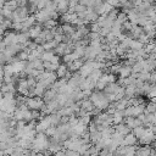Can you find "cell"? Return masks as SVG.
Here are the masks:
<instances>
[{
	"mask_svg": "<svg viewBox=\"0 0 156 156\" xmlns=\"http://www.w3.org/2000/svg\"><path fill=\"white\" fill-rule=\"evenodd\" d=\"M89 100L93 103V105H94L95 107H98L99 110L101 111H105L109 106V101L106 99V95L104 94L103 91H91V94L89 97Z\"/></svg>",
	"mask_w": 156,
	"mask_h": 156,
	"instance_id": "obj_1",
	"label": "cell"
},
{
	"mask_svg": "<svg viewBox=\"0 0 156 156\" xmlns=\"http://www.w3.org/2000/svg\"><path fill=\"white\" fill-rule=\"evenodd\" d=\"M26 105H27L28 110H30V111H40V109H42L45 104H44V101H43L40 98L34 97V98H27Z\"/></svg>",
	"mask_w": 156,
	"mask_h": 156,
	"instance_id": "obj_2",
	"label": "cell"
},
{
	"mask_svg": "<svg viewBox=\"0 0 156 156\" xmlns=\"http://www.w3.org/2000/svg\"><path fill=\"white\" fill-rule=\"evenodd\" d=\"M3 43H4L6 46L18 44L17 33H16V32H5V34H4V37H3Z\"/></svg>",
	"mask_w": 156,
	"mask_h": 156,
	"instance_id": "obj_3",
	"label": "cell"
},
{
	"mask_svg": "<svg viewBox=\"0 0 156 156\" xmlns=\"http://www.w3.org/2000/svg\"><path fill=\"white\" fill-rule=\"evenodd\" d=\"M93 72V67H91V61H85L82 65V67L78 70V75L82 78H87L90 73Z\"/></svg>",
	"mask_w": 156,
	"mask_h": 156,
	"instance_id": "obj_4",
	"label": "cell"
},
{
	"mask_svg": "<svg viewBox=\"0 0 156 156\" xmlns=\"http://www.w3.org/2000/svg\"><path fill=\"white\" fill-rule=\"evenodd\" d=\"M123 123L126 124V126L132 131L133 128L135 127H142L143 126V123L140 119H138L137 117H127L126 119H123Z\"/></svg>",
	"mask_w": 156,
	"mask_h": 156,
	"instance_id": "obj_5",
	"label": "cell"
},
{
	"mask_svg": "<svg viewBox=\"0 0 156 156\" xmlns=\"http://www.w3.org/2000/svg\"><path fill=\"white\" fill-rule=\"evenodd\" d=\"M56 94H57V90L56 89H54V88H50V89H46L45 91H44V94H43V101H44V104H48V103H50L51 100H54L55 99V97H56Z\"/></svg>",
	"mask_w": 156,
	"mask_h": 156,
	"instance_id": "obj_6",
	"label": "cell"
},
{
	"mask_svg": "<svg viewBox=\"0 0 156 156\" xmlns=\"http://www.w3.org/2000/svg\"><path fill=\"white\" fill-rule=\"evenodd\" d=\"M42 30H43V27H42V24H34L33 27H30L29 29H28V36H29V38L30 39H36L40 33H42Z\"/></svg>",
	"mask_w": 156,
	"mask_h": 156,
	"instance_id": "obj_7",
	"label": "cell"
},
{
	"mask_svg": "<svg viewBox=\"0 0 156 156\" xmlns=\"http://www.w3.org/2000/svg\"><path fill=\"white\" fill-rule=\"evenodd\" d=\"M137 143H138V139H137L132 133H128L127 135L123 137L122 145H123V146H133V145H137Z\"/></svg>",
	"mask_w": 156,
	"mask_h": 156,
	"instance_id": "obj_8",
	"label": "cell"
},
{
	"mask_svg": "<svg viewBox=\"0 0 156 156\" xmlns=\"http://www.w3.org/2000/svg\"><path fill=\"white\" fill-rule=\"evenodd\" d=\"M68 10V2L67 0H60V2L57 3V6H56V12L61 16V15H64L66 14Z\"/></svg>",
	"mask_w": 156,
	"mask_h": 156,
	"instance_id": "obj_9",
	"label": "cell"
},
{
	"mask_svg": "<svg viewBox=\"0 0 156 156\" xmlns=\"http://www.w3.org/2000/svg\"><path fill=\"white\" fill-rule=\"evenodd\" d=\"M60 27L62 29V34L66 36V37H71L76 32V27H73L70 23H64V24H61Z\"/></svg>",
	"mask_w": 156,
	"mask_h": 156,
	"instance_id": "obj_10",
	"label": "cell"
},
{
	"mask_svg": "<svg viewBox=\"0 0 156 156\" xmlns=\"http://www.w3.org/2000/svg\"><path fill=\"white\" fill-rule=\"evenodd\" d=\"M113 129H115V132H117V133H119L121 135H127L128 133H131V129L126 126L124 123H119V124H115L113 126Z\"/></svg>",
	"mask_w": 156,
	"mask_h": 156,
	"instance_id": "obj_11",
	"label": "cell"
},
{
	"mask_svg": "<svg viewBox=\"0 0 156 156\" xmlns=\"http://www.w3.org/2000/svg\"><path fill=\"white\" fill-rule=\"evenodd\" d=\"M79 107L81 109H83L84 111H87V112H91L93 110L95 109V106L93 105V103L89 100V99H84V100H81L79 101Z\"/></svg>",
	"mask_w": 156,
	"mask_h": 156,
	"instance_id": "obj_12",
	"label": "cell"
},
{
	"mask_svg": "<svg viewBox=\"0 0 156 156\" xmlns=\"http://www.w3.org/2000/svg\"><path fill=\"white\" fill-rule=\"evenodd\" d=\"M118 85H117V83L115 82V83H107L106 84V87L104 88V93H105V94H116V93H117V90H118Z\"/></svg>",
	"mask_w": 156,
	"mask_h": 156,
	"instance_id": "obj_13",
	"label": "cell"
},
{
	"mask_svg": "<svg viewBox=\"0 0 156 156\" xmlns=\"http://www.w3.org/2000/svg\"><path fill=\"white\" fill-rule=\"evenodd\" d=\"M103 73H104L103 70H93V72H91L87 78H89L93 83H97V82L100 79V77L103 76Z\"/></svg>",
	"mask_w": 156,
	"mask_h": 156,
	"instance_id": "obj_14",
	"label": "cell"
},
{
	"mask_svg": "<svg viewBox=\"0 0 156 156\" xmlns=\"http://www.w3.org/2000/svg\"><path fill=\"white\" fill-rule=\"evenodd\" d=\"M138 12H137V10L135 9H132L131 11H128V14H127V21H129L132 24H137V22H138Z\"/></svg>",
	"mask_w": 156,
	"mask_h": 156,
	"instance_id": "obj_15",
	"label": "cell"
},
{
	"mask_svg": "<svg viewBox=\"0 0 156 156\" xmlns=\"http://www.w3.org/2000/svg\"><path fill=\"white\" fill-rule=\"evenodd\" d=\"M131 73H132V70H131L129 66H121V68L118 71L119 78H127V77L131 76Z\"/></svg>",
	"mask_w": 156,
	"mask_h": 156,
	"instance_id": "obj_16",
	"label": "cell"
},
{
	"mask_svg": "<svg viewBox=\"0 0 156 156\" xmlns=\"http://www.w3.org/2000/svg\"><path fill=\"white\" fill-rule=\"evenodd\" d=\"M66 72H67V66L64 65V64H60L59 67H57V70L55 71V75H56V77L60 79V78H64V77H65Z\"/></svg>",
	"mask_w": 156,
	"mask_h": 156,
	"instance_id": "obj_17",
	"label": "cell"
},
{
	"mask_svg": "<svg viewBox=\"0 0 156 156\" xmlns=\"http://www.w3.org/2000/svg\"><path fill=\"white\" fill-rule=\"evenodd\" d=\"M110 142H111V139H109V138H103V137H101V139H100L98 143H95V144H94V146L100 151V150L105 149V148L110 144Z\"/></svg>",
	"mask_w": 156,
	"mask_h": 156,
	"instance_id": "obj_18",
	"label": "cell"
},
{
	"mask_svg": "<svg viewBox=\"0 0 156 156\" xmlns=\"http://www.w3.org/2000/svg\"><path fill=\"white\" fill-rule=\"evenodd\" d=\"M143 48H144V45L142 43H139L137 39H131V42L128 44V49L129 50H140Z\"/></svg>",
	"mask_w": 156,
	"mask_h": 156,
	"instance_id": "obj_19",
	"label": "cell"
},
{
	"mask_svg": "<svg viewBox=\"0 0 156 156\" xmlns=\"http://www.w3.org/2000/svg\"><path fill=\"white\" fill-rule=\"evenodd\" d=\"M131 133L137 138V139H140L143 135H144V133H145V127H135V128H133L132 131H131Z\"/></svg>",
	"mask_w": 156,
	"mask_h": 156,
	"instance_id": "obj_20",
	"label": "cell"
},
{
	"mask_svg": "<svg viewBox=\"0 0 156 156\" xmlns=\"http://www.w3.org/2000/svg\"><path fill=\"white\" fill-rule=\"evenodd\" d=\"M45 90H46V89H45V88H44L39 82H37V84H36V87H34V97L42 98Z\"/></svg>",
	"mask_w": 156,
	"mask_h": 156,
	"instance_id": "obj_21",
	"label": "cell"
},
{
	"mask_svg": "<svg viewBox=\"0 0 156 156\" xmlns=\"http://www.w3.org/2000/svg\"><path fill=\"white\" fill-rule=\"evenodd\" d=\"M54 55H55V54H54L53 51H43L42 55H40V60H42L43 62H45V61L50 62V60H51V57H53Z\"/></svg>",
	"mask_w": 156,
	"mask_h": 156,
	"instance_id": "obj_22",
	"label": "cell"
},
{
	"mask_svg": "<svg viewBox=\"0 0 156 156\" xmlns=\"http://www.w3.org/2000/svg\"><path fill=\"white\" fill-rule=\"evenodd\" d=\"M56 26H57V21H54V20H48L42 24V27H44L45 29H53Z\"/></svg>",
	"mask_w": 156,
	"mask_h": 156,
	"instance_id": "obj_23",
	"label": "cell"
},
{
	"mask_svg": "<svg viewBox=\"0 0 156 156\" xmlns=\"http://www.w3.org/2000/svg\"><path fill=\"white\" fill-rule=\"evenodd\" d=\"M78 121H79L82 124H84V126H88V124L90 123V121H91V116H90V113H87L85 116L78 118Z\"/></svg>",
	"mask_w": 156,
	"mask_h": 156,
	"instance_id": "obj_24",
	"label": "cell"
},
{
	"mask_svg": "<svg viewBox=\"0 0 156 156\" xmlns=\"http://www.w3.org/2000/svg\"><path fill=\"white\" fill-rule=\"evenodd\" d=\"M17 60H20V61H27V59H28V53L26 51V50H21L20 53H17Z\"/></svg>",
	"mask_w": 156,
	"mask_h": 156,
	"instance_id": "obj_25",
	"label": "cell"
},
{
	"mask_svg": "<svg viewBox=\"0 0 156 156\" xmlns=\"http://www.w3.org/2000/svg\"><path fill=\"white\" fill-rule=\"evenodd\" d=\"M115 21H117L118 23H121V24H122L123 22H126V21H127V15H126V14H123V12H121V11H119Z\"/></svg>",
	"mask_w": 156,
	"mask_h": 156,
	"instance_id": "obj_26",
	"label": "cell"
},
{
	"mask_svg": "<svg viewBox=\"0 0 156 156\" xmlns=\"http://www.w3.org/2000/svg\"><path fill=\"white\" fill-rule=\"evenodd\" d=\"M56 132H57V131H56V127H55V126H50V127L44 132V134H45L46 137H53Z\"/></svg>",
	"mask_w": 156,
	"mask_h": 156,
	"instance_id": "obj_27",
	"label": "cell"
},
{
	"mask_svg": "<svg viewBox=\"0 0 156 156\" xmlns=\"http://www.w3.org/2000/svg\"><path fill=\"white\" fill-rule=\"evenodd\" d=\"M26 81H27V85H28V88H34V87H36V84H37V81H36L33 77H27V78H26Z\"/></svg>",
	"mask_w": 156,
	"mask_h": 156,
	"instance_id": "obj_28",
	"label": "cell"
},
{
	"mask_svg": "<svg viewBox=\"0 0 156 156\" xmlns=\"http://www.w3.org/2000/svg\"><path fill=\"white\" fill-rule=\"evenodd\" d=\"M104 2L105 3H107L109 5H111L113 9H118L119 8V2H118V0H104Z\"/></svg>",
	"mask_w": 156,
	"mask_h": 156,
	"instance_id": "obj_29",
	"label": "cell"
},
{
	"mask_svg": "<svg viewBox=\"0 0 156 156\" xmlns=\"http://www.w3.org/2000/svg\"><path fill=\"white\" fill-rule=\"evenodd\" d=\"M15 97H16V93H12V91H8V93H4L3 94V98L6 100H14Z\"/></svg>",
	"mask_w": 156,
	"mask_h": 156,
	"instance_id": "obj_30",
	"label": "cell"
},
{
	"mask_svg": "<svg viewBox=\"0 0 156 156\" xmlns=\"http://www.w3.org/2000/svg\"><path fill=\"white\" fill-rule=\"evenodd\" d=\"M46 3H48V0H38V3H37V10H44L45 6H46Z\"/></svg>",
	"mask_w": 156,
	"mask_h": 156,
	"instance_id": "obj_31",
	"label": "cell"
},
{
	"mask_svg": "<svg viewBox=\"0 0 156 156\" xmlns=\"http://www.w3.org/2000/svg\"><path fill=\"white\" fill-rule=\"evenodd\" d=\"M11 28H12V29H15L16 32H21V30L23 29V24H22V23H14V22H12Z\"/></svg>",
	"mask_w": 156,
	"mask_h": 156,
	"instance_id": "obj_32",
	"label": "cell"
},
{
	"mask_svg": "<svg viewBox=\"0 0 156 156\" xmlns=\"http://www.w3.org/2000/svg\"><path fill=\"white\" fill-rule=\"evenodd\" d=\"M50 64H53V65H60V56L54 55L51 57V60H50Z\"/></svg>",
	"mask_w": 156,
	"mask_h": 156,
	"instance_id": "obj_33",
	"label": "cell"
},
{
	"mask_svg": "<svg viewBox=\"0 0 156 156\" xmlns=\"http://www.w3.org/2000/svg\"><path fill=\"white\" fill-rule=\"evenodd\" d=\"M85 10H87V8H85V6H83V5H81V4L76 5V8H75V12H76V14H78V12H83V11H85Z\"/></svg>",
	"mask_w": 156,
	"mask_h": 156,
	"instance_id": "obj_34",
	"label": "cell"
},
{
	"mask_svg": "<svg viewBox=\"0 0 156 156\" xmlns=\"http://www.w3.org/2000/svg\"><path fill=\"white\" fill-rule=\"evenodd\" d=\"M78 5V0H68V9H75Z\"/></svg>",
	"mask_w": 156,
	"mask_h": 156,
	"instance_id": "obj_35",
	"label": "cell"
},
{
	"mask_svg": "<svg viewBox=\"0 0 156 156\" xmlns=\"http://www.w3.org/2000/svg\"><path fill=\"white\" fill-rule=\"evenodd\" d=\"M64 156H81L78 152L76 151H71V150H65V155Z\"/></svg>",
	"mask_w": 156,
	"mask_h": 156,
	"instance_id": "obj_36",
	"label": "cell"
},
{
	"mask_svg": "<svg viewBox=\"0 0 156 156\" xmlns=\"http://www.w3.org/2000/svg\"><path fill=\"white\" fill-rule=\"evenodd\" d=\"M65 150H66V149H61V150L56 151V152L54 154V156H64V155H65Z\"/></svg>",
	"mask_w": 156,
	"mask_h": 156,
	"instance_id": "obj_37",
	"label": "cell"
},
{
	"mask_svg": "<svg viewBox=\"0 0 156 156\" xmlns=\"http://www.w3.org/2000/svg\"><path fill=\"white\" fill-rule=\"evenodd\" d=\"M5 3H6V0H0V9H3V6L5 5Z\"/></svg>",
	"mask_w": 156,
	"mask_h": 156,
	"instance_id": "obj_38",
	"label": "cell"
},
{
	"mask_svg": "<svg viewBox=\"0 0 156 156\" xmlns=\"http://www.w3.org/2000/svg\"><path fill=\"white\" fill-rule=\"evenodd\" d=\"M34 156H46V155H44L43 152H36V154H34Z\"/></svg>",
	"mask_w": 156,
	"mask_h": 156,
	"instance_id": "obj_39",
	"label": "cell"
},
{
	"mask_svg": "<svg viewBox=\"0 0 156 156\" xmlns=\"http://www.w3.org/2000/svg\"><path fill=\"white\" fill-rule=\"evenodd\" d=\"M4 20H5V18L3 17V15H2V14H0V24L3 23V21H4Z\"/></svg>",
	"mask_w": 156,
	"mask_h": 156,
	"instance_id": "obj_40",
	"label": "cell"
},
{
	"mask_svg": "<svg viewBox=\"0 0 156 156\" xmlns=\"http://www.w3.org/2000/svg\"><path fill=\"white\" fill-rule=\"evenodd\" d=\"M119 4H123V3H126V2H129V0H118Z\"/></svg>",
	"mask_w": 156,
	"mask_h": 156,
	"instance_id": "obj_41",
	"label": "cell"
},
{
	"mask_svg": "<svg viewBox=\"0 0 156 156\" xmlns=\"http://www.w3.org/2000/svg\"><path fill=\"white\" fill-rule=\"evenodd\" d=\"M0 12H2V9H0Z\"/></svg>",
	"mask_w": 156,
	"mask_h": 156,
	"instance_id": "obj_42",
	"label": "cell"
},
{
	"mask_svg": "<svg viewBox=\"0 0 156 156\" xmlns=\"http://www.w3.org/2000/svg\"><path fill=\"white\" fill-rule=\"evenodd\" d=\"M123 156H124V155H123Z\"/></svg>",
	"mask_w": 156,
	"mask_h": 156,
	"instance_id": "obj_43",
	"label": "cell"
}]
</instances>
